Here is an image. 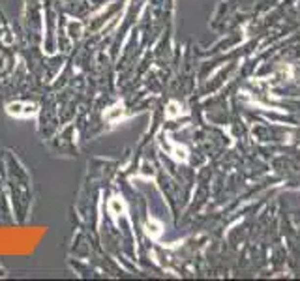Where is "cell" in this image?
Segmentation results:
<instances>
[{
  "instance_id": "cell-7",
  "label": "cell",
  "mask_w": 300,
  "mask_h": 281,
  "mask_svg": "<svg viewBox=\"0 0 300 281\" xmlns=\"http://www.w3.org/2000/svg\"><path fill=\"white\" fill-rule=\"evenodd\" d=\"M81 32H83V25H81L79 21H72L70 25H68V34H70L72 38H79Z\"/></svg>"
},
{
  "instance_id": "cell-4",
  "label": "cell",
  "mask_w": 300,
  "mask_h": 281,
  "mask_svg": "<svg viewBox=\"0 0 300 281\" xmlns=\"http://www.w3.org/2000/svg\"><path fill=\"white\" fill-rule=\"evenodd\" d=\"M171 154H173V157H175L176 161H180V163H186L188 157H190V152H188L186 146L176 145V143H173V141H171Z\"/></svg>"
},
{
  "instance_id": "cell-2",
  "label": "cell",
  "mask_w": 300,
  "mask_h": 281,
  "mask_svg": "<svg viewBox=\"0 0 300 281\" xmlns=\"http://www.w3.org/2000/svg\"><path fill=\"white\" fill-rule=\"evenodd\" d=\"M107 210L113 218H118V216L126 214L128 206H126V203H124V199L122 197H111L107 203Z\"/></svg>"
},
{
  "instance_id": "cell-3",
  "label": "cell",
  "mask_w": 300,
  "mask_h": 281,
  "mask_svg": "<svg viewBox=\"0 0 300 281\" xmlns=\"http://www.w3.org/2000/svg\"><path fill=\"white\" fill-rule=\"evenodd\" d=\"M145 232H147V236H150L152 240H158L161 236V232H163V225H161V221L150 218L149 221L145 223Z\"/></svg>"
},
{
  "instance_id": "cell-8",
  "label": "cell",
  "mask_w": 300,
  "mask_h": 281,
  "mask_svg": "<svg viewBox=\"0 0 300 281\" xmlns=\"http://www.w3.org/2000/svg\"><path fill=\"white\" fill-rule=\"evenodd\" d=\"M139 177H143V178H152V177H154V169H152V165H150L149 161H143L141 171H139Z\"/></svg>"
},
{
  "instance_id": "cell-6",
  "label": "cell",
  "mask_w": 300,
  "mask_h": 281,
  "mask_svg": "<svg viewBox=\"0 0 300 281\" xmlns=\"http://www.w3.org/2000/svg\"><path fill=\"white\" fill-rule=\"evenodd\" d=\"M6 113L15 118H25V103L23 102H11L6 105Z\"/></svg>"
},
{
  "instance_id": "cell-5",
  "label": "cell",
  "mask_w": 300,
  "mask_h": 281,
  "mask_svg": "<svg viewBox=\"0 0 300 281\" xmlns=\"http://www.w3.org/2000/svg\"><path fill=\"white\" fill-rule=\"evenodd\" d=\"M180 115H186V111H184V107L178 102H169L167 103V109H165V118H178Z\"/></svg>"
},
{
  "instance_id": "cell-1",
  "label": "cell",
  "mask_w": 300,
  "mask_h": 281,
  "mask_svg": "<svg viewBox=\"0 0 300 281\" xmlns=\"http://www.w3.org/2000/svg\"><path fill=\"white\" fill-rule=\"evenodd\" d=\"M124 103L122 102H117L115 105H111L107 111H105V120L107 122H111V124H117V122H120L122 120V116H124Z\"/></svg>"
}]
</instances>
